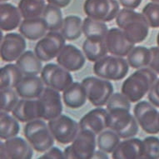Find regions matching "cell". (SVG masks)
<instances>
[{
  "mask_svg": "<svg viewBox=\"0 0 159 159\" xmlns=\"http://www.w3.org/2000/svg\"><path fill=\"white\" fill-rule=\"evenodd\" d=\"M115 19L128 41L134 44L143 42L148 36L150 27L143 13L124 8L119 11Z\"/></svg>",
  "mask_w": 159,
  "mask_h": 159,
  "instance_id": "cell-1",
  "label": "cell"
},
{
  "mask_svg": "<svg viewBox=\"0 0 159 159\" xmlns=\"http://www.w3.org/2000/svg\"><path fill=\"white\" fill-rule=\"evenodd\" d=\"M157 79V74L150 68H139L126 78L122 84L121 93L131 102H138L148 93Z\"/></svg>",
  "mask_w": 159,
  "mask_h": 159,
  "instance_id": "cell-2",
  "label": "cell"
},
{
  "mask_svg": "<svg viewBox=\"0 0 159 159\" xmlns=\"http://www.w3.org/2000/svg\"><path fill=\"white\" fill-rule=\"evenodd\" d=\"M24 133L28 142L38 152H45L54 145L55 139L49 127L42 118L26 123Z\"/></svg>",
  "mask_w": 159,
  "mask_h": 159,
  "instance_id": "cell-3",
  "label": "cell"
},
{
  "mask_svg": "<svg viewBox=\"0 0 159 159\" xmlns=\"http://www.w3.org/2000/svg\"><path fill=\"white\" fill-rule=\"evenodd\" d=\"M128 60L123 57L118 56H105L96 61L93 64V73L99 78L109 81L123 80L129 71Z\"/></svg>",
  "mask_w": 159,
  "mask_h": 159,
  "instance_id": "cell-4",
  "label": "cell"
},
{
  "mask_svg": "<svg viewBox=\"0 0 159 159\" xmlns=\"http://www.w3.org/2000/svg\"><path fill=\"white\" fill-rule=\"evenodd\" d=\"M109 115V127L123 139L135 137L139 130V125L130 109L116 107L107 110Z\"/></svg>",
  "mask_w": 159,
  "mask_h": 159,
  "instance_id": "cell-5",
  "label": "cell"
},
{
  "mask_svg": "<svg viewBox=\"0 0 159 159\" xmlns=\"http://www.w3.org/2000/svg\"><path fill=\"white\" fill-rule=\"evenodd\" d=\"M82 84L86 90L88 101L94 107L105 106L114 91L109 80L99 77H87L83 79Z\"/></svg>",
  "mask_w": 159,
  "mask_h": 159,
  "instance_id": "cell-6",
  "label": "cell"
},
{
  "mask_svg": "<svg viewBox=\"0 0 159 159\" xmlns=\"http://www.w3.org/2000/svg\"><path fill=\"white\" fill-rule=\"evenodd\" d=\"M66 45V39L57 31H48L35 45L34 52L42 62H48L57 57Z\"/></svg>",
  "mask_w": 159,
  "mask_h": 159,
  "instance_id": "cell-7",
  "label": "cell"
},
{
  "mask_svg": "<svg viewBox=\"0 0 159 159\" xmlns=\"http://www.w3.org/2000/svg\"><path fill=\"white\" fill-rule=\"evenodd\" d=\"M48 125L55 141L61 144L73 143L80 130L79 123L64 114H61L56 118L49 120Z\"/></svg>",
  "mask_w": 159,
  "mask_h": 159,
  "instance_id": "cell-8",
  "label": "cell"
},
{
  "mask_svg": "<svg viewBox=\"0 0 159 159\" xmlns=\"http://www.w3.org/2000/svg\"><path fill=\"white\" fill-rule=\"evenodd\" d=\"M84 11L89 18L106 23L117 18L120 8L117 0H86Z\"/></svg>",
  "mask_w": 159,
  "mask_h": 159,
  "instance_id": "cell-9",
  "label": "cell"
},
{
  "mask_svg": "<svg viewBox=\"0 0 159 159\" xmlns=\"http://www.w3.org/2000/svg\"><path fill=\"white\" fill-rule=\"evenodd\" d=\"M70 73L58 63H48L43 68L40 74L45 86L63 92L73 83V78Z\"/></svg>",
  "mask_w": 159,
  "mask_h": 159,
  "instance_id": "cell-10",
  "label": "cell"
},
{
  "mask_svg": "<svg viewBox=\"0 0 159 159\" xmlns=\"http://www.w3.org/2000/svg\"><path fill=\"white\" fill-rule=\"evenodd\" d=\"M133 115L140 128L148 134L159 133V112L149 101H139L133 108Z\"/></svg>",
  "mask_w": 159,
  "mask_h": 159,
  "instance_id": "cell-11",
  "label": "cell"
},
{
  "mask_svg": "<svg viewBox=\"0 0 159 159\" xmlns=\"http://www.w3.org/2000/svg\"><path fill=\"white\" fill-rule=\"evenodd\" d=\"M34 156V148L28 140L20 137H13L1 142L0 158L31 159Z\"/></svg>",
  "mask_w": 159,
  "mask_h": 159,
  "instance_id": "cell-12",
  "label": "cell"
},
{
  "mask_svg": "<svg viewBox=\"0 0 159 159\" xmlns=\"http://www.w3.org/2000/svg\"><path fill=\"white\" fill-rule=\"evenodd\" d=\"M27 43L21 34L8 33L1 40L0 56L2 60L11 63L18 58L26 51Z\"/></svg>",
  "mask_w": 159,
  "mask_h": 159,
  "instance_id": "cell-13",
  "label": "cell"
},
{
  "mask_svg": "<svg viewBox=\"0 0 159 159\" xmlns=\"http://www.w3.org/2000/svg\"><path fill=\"white\" fill-rule=\"evenodd\" d=\"M38 99L41 105L42 119L49 121L62 114L63 102L60 92L46 87Z\"/></svg>",
  "mask_w": 159,
  "mask_h": 159,
  "instance_id": "cell-14",
  "label": "cell"
},
{
  "mask_svg": "<svg viewBox=\"0 0 159 159\" xmlns=\"http://www.w3.org/2000/svg\"><path fill=\"white\" fill-rule=\"evenodd\" d=\"M71 146L74 159H92L98 147L96 134L90 130L80 129Z\"/></svg>",
  "mask_w": 159,
  "mask_h": 159,
  "instance_id": "cell-15",
  "label": "cell"
},
{
  "mask_svg": "<svg viewBox=\"0 0 159 159\" xmlns=\"http://www.w3.org/2000/svg\"><path fill=\"white\" fill-rule=\"evenodd\" d=\"M109 127V115L107 109L101 107L90 110L79 121L80 129L92 131L96 135Z\"/></svg>",
  "mask_w": 159,
  "mask_h": 159,
  "instance_id": "cell-16",
  "label": "cell"
},
{
  "mask_svg": "<svg viewBox=\"0 0 159 159\" xmlns=\"http://www.w3.org/2000/svg\"><path fill=\"white\" fill-rule=\"evenodd\" d=\"M105 42L108 53L118 57L128 56L135 45L128 41L123 30L118 27L112 28L108 30Z\"/></svg>",
  "mask_w": 159,
  "mask_h": 159,
  "instance_id": "cell-17",
  "label": "cell"
},
{
  "mask_svg": "<svg viewBox=\"0 0 159 159\" xmlns=\"http://www.w3.org/2000/svg\"><path fill=\"white\" fill-rule=\"evenodd\" d=\"M57 63L69 72H77L84 68L86 57L73 44H66L57 57Z\"/></svg>",
  "mask_w": 159,
  "mask_h": 159,
  "instance_id": "cell-18",
  "label": "cell"
},
{
  "mask_svg": "<svg viewBox=\"0 0 159 159\" xmlns=\"http://www.w3.org/2000/svg\"><path fill=\"white\" fill-rule=\"evenodd\" d=\"M11 112L21 123H29L38 118H42L41 105L38 98L20 99Z\"/></svg>",
  "mask_w": 159,
  "mask_h": 159,
  "instance_id": "cell-19",
  "label": "cell"
},
{
  "mask_svg": "<svg viewBox=\"0 0 159 159\" xmlns=\"http://www.w3.org/2000/svg\"><path fill=\"white\" fill-rule=\"evenodd\" d=\"M143 143L137 138H126L121 141L112 152L113 159H142Z\"/></svg>",
  "mask_w": 159,
  "mask_h": 159,
  "instance_id": "cell-20",
  "label": "cell"
},
{
  "mask_svg": "<svg viewBox=\"0 0 159 159\" xmlns=\"http://www.w3.org/2000/svg\"><path fill=\"white\" fill-rule=\"evenodd\" d=\"M44 83L38 75L24 76L15 88V91L21 98H39L44 90Z\"/></svg>",
  "mask_w": 159,
  "mask_h": 159,
  "instance_id": "cell-21",
  "label": "cell"
},
{
  "mask_svg": "<svg viewBox=\"0 0 159 159\" xmlns=\"http://www.w3.org/2000/svg\"><path fill=\"white\" fill-rule=\"evenodd\" d=\"M48 31L42 17L24 19L19 26V33L26 39L37 41L44 37Z\"/></svg>",
  "mask_w": 159,
  "mask_h": 159,
  "instance_id": "cell-22",
  "label": "cell"
},
{
  "mask_svg": "<svg viewBox=\"0 0 159 159\" xmlns=\"http://www.w3.org/2000/svg\"><path fill=\"white\" fill-rule=\"evenodd\" d=\"M20 11L12 3H2L0 6V28L5 32L13 31L22 23Z\"/></svg>",
  "mask_w": 159,
  "mask_h": 159,
  "instance_id": "cell-23",
  "label": "cell"
},
{
  "mask_svg": "<svg viewBox=\"0 0 159 159\" xmlns=\"http://www.w3.org/2000/svg\"><path fill=\"white\" fill-rule=\"evenodd\" d=\"M64 104L72 109H78L86 104L88 101L86 90L82 83L73 82L63 92Z\"/></svg>",
  "mask_w": 159,
  "mask_h": 159,
  "instance_id": "cell-24",
  "label": "cell"
},
{
  "mask_svg": "<svg viewBox=\"0 0 159 159\" xmlns=\"http://www.w3.org/2000/svg\"><path fill=\"white\" fill-rule=\"evenodd\" d=\"M108 30L105 22L96 20L88 16L83 20V34L89 40L105 41Z\"/></svg>",
  "mask_w": 159,
  "mask_h": 159,
  "instance_id": "cell-25",
  "label": "cell"
},
{
  "mask_svg": "<svg viewBox=\"0 0 159 159\" xmlns=\"http://www.w3.org/2000/svg\"><path fill=\"white\" fill-rule=\"evenodd\" d=\"M16 64L25 76L40 74L43 68L42 61L37 57L35 52L30 50L25 51L18 57Z\"/></svg>",
  "mask_w": 159,
  "mask_h": 159,
  "instance_id": "cell-26",
  "label": "cell"
},
{
  "mask_svg": "<svg viewBox=\"0 0 159 159\" xmlns=\"http://www.w3.org/2000/svg\"><path fill=\"white\" fill-rule=\"evenodd\" d=\"M24 78L17 64L8 63L0 69V89H15Z\"/></svg>",
  "mask_w": 159,
  "mask_h": 159,
  "instance_id": "cell-27",
  "label": "cell"
},
{
  "mask_svg": "<svg viewBox=\"0 0 159 159\" xmlns=\"http://www.w3.org/2000/svg\"><path fill=\"white\" fill-rule=\"evenodd\" d=\"M60 33L68 41H74L83 34V20L76 15L67 16L63 19V24Z\"/></svg>",
  "mask_w": 159,
  "mask_h": 159,
  "instance_id": "cell-28",
  "label": "cell"
},
{
  "mask_svg": "<svg viewBox=\"0 0 159 159\" xmlns=\"http://www.w3.org/2000/svg\"><path fill=\"white\" fill-rule=\"evenodd\" d=\"M151 51L150 48L144 46H137L131 50L127 56V60L131 68H139L148 67L151 61Z\"/></svg>",
  "mask_w": 159,
  "mask_h": 159,
  "instance_id": "cell-29",
  "label": "cell"
},
{
  "mask_svg": "<svg viewBox=\"0 0 159 159\" xmlns=\"http://www.w3.org/2000/svg\"><path fill=\"white\" fill-rule=\"evenodd\" d=\"M20 126L18 120L8 112L1 111L0 112V138L7 140L16 137L19 133Z\"/></svg>",
  "mask_w": 159,
  "mask_h": 159,
  "instance_id": "cell-30",
  "label": "cell"
},
{
  "mask_svg": "<svg viewBox=\"0 0 159 159\" xmlns=\"http://www.w3.org/2000/svg\"><path fill=\"white\" fill-rule=\"evenodd\" d=\"M83 51L87 59L93 63L108 53L105 41H91L87 39L83 43Z\"/></svg>",
  "mask_w": 159,
  "mask_h": 159,
  "instance_id": "cell-31",
  "label": "cell"
},
{
  "mask_svg": "<svg viewBox=\"0 0 159 159\" xmlns=\"http://www.w3.org/2000/svg\"><path fill=\"white\" fill-rule=\"evenodd\" d=\"M42 18L47 24L48 31H58L62 29L63 24V13L60 8L50 3L46 4Z\"/></svg>",
  "mask_w": 159,
  "mask_h": 159,
  "instance_id": "cell-32",
  "label": "cell"
},
{
  "mask_svg": "<svg viewBox=\"0 0 159 159\" xmlns=\"http://www.w3.org/2000/svg\"><path fill=\"white\" fill-rule=\"evenodd\" d=\"M45 7L44 0H20L18 6L24 19L42 17Z\"/></svg>",
  "mask_w": 159,
  "mask_h": 159,
  "instance_id": "cell-33",
  "label": "cell"
},
{
  "mask_svg": "<svg viewBox=\"0 0 159 159\" xmlns=\"http://www.w3.org/2000/svg\"><path fill=\"white\" fill-rule=\"evenodd\" d=\"M120 139L121 138L116 132L112 129H105L97 137V146L98 149L107 153H112L121 142Z\"/></svg>",
  "mask_w": 159,
  "mask_h": 159,
  "instance_id": "cell-34",
  "label": "cell"
},
{
  "mask_svg": "<svg viewBox=\"0 0 159 159\" xmlns=\"http://www.w3.org/2000/svg\"><path fill=\"white\" fill-rule=\"evenodd\" d=\"M18 94L13 89H0V109L10 112L18 102Z\"/></svg>",
  "mask_w": 159,
  "mask_h": 159,
  "instance_id": "cell-35",
  "label": "cell"
},
{
  "mask_svg": "<svg viewBox=\"0 0 159 159\" xmlns=\"http://www.w3.org/2000/svg\"><path fill=\"white\" fill-rule=\"evenodd\" d=\"M143 154L142 159L159 158V138L155 136H149L143 140Z\"/></svg>",
  "mask_w": 159,
  "mask_h": 159,
  "instance_id": "cell-36",
  "label": "cell"
},
{
  "mask_svg": "<svg viewBox=\"0 0 159 159\" xmlns=\"http://www.w3.org/2000/svg\"><path fill=\"white\" fill-rule=\"evenodd\" d=\"M142 13L146 18L150 28H159V3L150 2L144 6Z\"/></svg>",
  "mask_w": 159,
  "mask_h": 159,
  "instance_id": "cell-37",
  "label": "cell"
},
{
  "mask_svg": "<svg viewBox=\"0 0 159 159\" xmlns=\"http://www.w3.org/2000/svg\"><path fill=\"white\" fill-rule=\"evenodd\" d=\"M106 109L109 110L116 107H125L128 109H131L130 100L122 93H115L111 96L108 102L106 104Z\"/></svg>",
  "mask_w": 159,
  "mask_h": 159,
  "instance_id": "cell-38",
  "label": "cell"
},
{
  "mask_svg": "<svg viewBox=\"0 0 159 159\" xmlns=\"http://www.w3.org/2000/svg\"><path fill=\"white\" fill-rule=\"evenodd\" d=\"M148 99L152 104L159 107V78H157L148 93Z\"/></svg>",
  "mask_w": 159,
  "mask_h": 159,
  "instance_id": "cell-39",
  "label": "cell"
},
{
  "mask_svg": "<svg viewBox=\"0 0 159 159\" xmlns=\"http://www.w3.org/2000/svg\"><path fill=\"white\" fill-rule=\"evenodd\" d=\"M40 159H64V153L57 147L50 148L44 153L39 157Z\"/></svg>",
  "mask_w": 159,
  "mask_h": 159,
  "instance_id": "cell-40",
  "label": "cell"
},
{
  "mask_svg": "<svg viewBox=\"0 0 159 159\" xmlns=\"http://www.w3.org/2000/svg\"><path fill=\"white\" fill-rule=\"evenodd\" d=\"M151 51V61L149 63L148 68L154 71L157 74H159V47L150 48Z\"/></svg>",
  "mask_w": 159,
  "mask_h": 159,
  "instance_id": "cell-41",
  "label": "cell"
},
{
  "mask_svg": "<svg viewBox=\"0 0 159 159\" xmlns=\"http://www.w3.org/2000/svg\"><path fill=\"white\" fill-rule=\"evenodd\" d=\"M142 1L143 0H119V3L123 8L135 9L140 6Z\"/></svg>",
  "mask_w": 159,
  "mask_h": 159,
  "instance_id": "cell-42",
  "label": "cell"
},
{
  "mask_svg": "<svg viewBox=\"0 0 159 159\" xmlns=\"http://www.w3.org/2000/svg\"><path fill=\"white\" fill-rule=\"evenodd\" d=\"M72 0H47L48 3L57 6L58 8H66L71 3Z\"/></svg>",
  "mask_w": 159,
  "mask_h": 159,
  "instance_id": "cell-43",
  "label": "cell"
},
{
  "mask_svg": "<svg viewBox=\"0 0 159 159\" xmlns=\"http://www.w3.org/2000/svg\"><path fill=\"white\" fill-rule=\"evenodd\" d=\"M107 154L108 153H107V152H105L102 151V150L99 149L98 151H95L92 159H107L109 157Z\"/></svg>",
  "mask_w": 159,
  "mask_h": 159,
  "instance_id": "cell-44",
  "label": "cell"
},
{
  "mask_svg": "<svg viewBox=\"0 0 159 159\" xmlns=\"http://www.w3.org/2000/svg\"><path fill=\"white\" fill-rule=\"evenodd\" d=\"M63 153H64V157L65 158L67 159H74V155H73V149H72V146L69 145L64 149L63 151Z\"/></svg>",
  "mask_w": 159,
  "mask_h": 159,
  "instance_id": "cell-45",
  "label": "cell"
},
{
  "mask_svg": "<svg viewBox=\"0 0 159 159\" xmlns=\"http://www.w3.org/2000/svg\"><path fill=\"white\" fill-rule=\"evenodd\" d=\"M157 46L159 47V32L158 34H157Z\"/></svg>",
  "mask_w": 159,
  "mask_h": 159,
  "instance_id": "cell-46",
  "label": "cell"
},
{
  "mask_svg": "<svg viewBox=\"0 0 159 159\" xmlns=\"http://www.w3.org/2000/svg\"><path fill=\"white\" fill-rule=\"evenodd\" d=\"M0 1H1V3H6L8 0H0Z\"/></svg>",
  "mask_w": 159,
  "mask_h": 159,
  "instance_id": "cell-47",
  "label": "cell"
},
{
  "mask_svg": "<svg viewBox=\"0 0 159 159\" xmlns=\"http://www.w3.org/2000/svg\"><path fill=\"white\" fill-rule=\"evenodd\" d=\"M152 2H156V3H159V0H151Z\"/></svg>",
  "mask_w": 159,
  "mask_h": 159,
  "instance_id": "cell-48",
  "label": "cell"
}]
</instances>
